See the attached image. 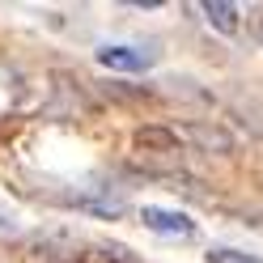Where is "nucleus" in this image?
Instances as JSON below:
<instances>
[{
    "mask_svg": "<svg viewBox=\"0 0 263 263\" xmlns=\"http://www.w3.org/2000/svg\"><path fill=\"white\" fill-rule=\"evenodd\" d=\"M200 13H204V22L212 30H221V34H234V30H238V9L225 5V0H204Z\"/></svg>",
    "mask_w": 263,
    "mask_h": 263,
    "instance_id": "5",
    "label": "nucleus"
},
{
    "mask_svg": "<svg viewBox=\"0 0 263 263\" xmlns=\"http://www.w3.org/2000/svg\"><path fill=\"white\" fill-rule=\"evenodd\" d=\"M98 60H102L106 68H119V72H140V68L153 64V55L149 51H136V47H102Z\"/></svg>",
    "mask_w": 263,
    "mask_h": 263,
    "instance_id": "4",
    "label": "nucleus"
},
{
    "mask_svg": "<svg viewBox=\"0 0 263 263\" xmlns=\"http://www.w3.org/2000/svg\"><path fill=\"white\" fill-rule=\"evenodd\" d=\"M140 221L153 229V234H166V238H191L195 234V221L187 212H174V208H157V204H144L140 208Z\"/></svg>",
    "mask_w": 263,
    "mask_h": 263,
    "instance_id": "1",
    "label": "nucleus"
},
{
    "mask_svg": "<svg viewBox=\"0 0 263 263\" xmlns=\"http://www.w3.org/2000/svg\"><path fill=\"white\" fill-rule=\"evenodd\" d=\"M132 144L144 149V153H178L183 149L178 132H170V127H136L132 132Z\"/></svg>",
    "mask_w": 263,
    "mask_h": 263,
    "instance_id": "2",
    "label": "nucleus"
},
{
    "mask_svg": "<svg viewBox=\"0 0 263 263\" xmlns=\"http://www.w3.org/2000/svg\"><path fill=\"white\" fill-rule=\"evenodd\" d=\"M187 140H195L204 153H234V136L217 123H187Z\"/></svg>",
    "mask_w": 263,
    "mask_h": 263,
    "instance_id": "3",
    "label": "nucleus"
},
{
    "mask_svg": "<svg viewBox=\"0 0 263 263\" xmlns=\"http://www.w3.org/2000/svg\"><path fill=\"white\" fill-rule=\"evenodd\" d=\"M208 263H263V255H246V251H234V246H212Z\"/></svg>",
    "mask_w": 263,
    "mask_h": 263,
    "instance_id": "6",
    "label": "nucleus"
}]
</instances>
